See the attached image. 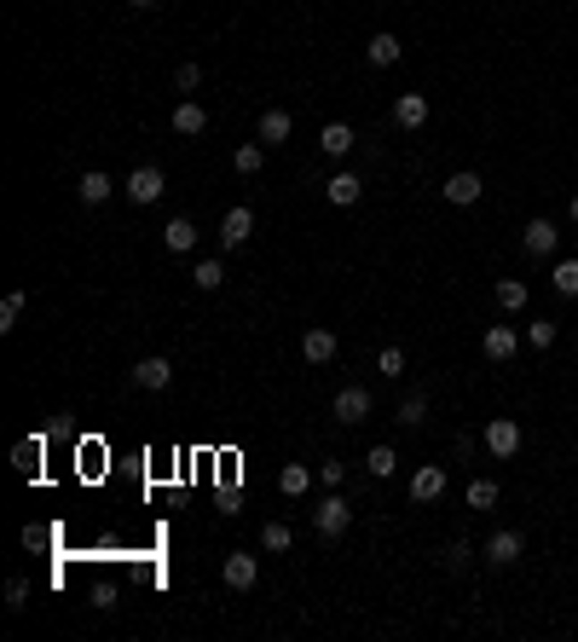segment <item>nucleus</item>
Segmentation results:
<instances>
[{"label": "nucleus", "instance_id": "4c0bfd02", "mask_svg": "<svg viewBox=\"0 0 578 642\" xmlns=\"http://www.w3.org/2000/svg\"><path fill=\"white\" fill-rule=\"evenodd\" d=\"M197 81H203V70H197V64H180V70H174V88H180V93H191Z\"/></svg>", "mask_w": 578, "mask_h": 642}, {"label": "nucleus", "instance_id": "ddd939ff", "mask_svg": "<svg viewBox=\"0 0 578 642\" xmlns=\"http://www.w3.org/2000/svg\"><path fill=\"white\" fill-rule=\"evenodd\" d=\"M515 348H521V336H515V330H509V325H491V330H486V336H481V353H486V359H491V365H503V359H515Z\"/></svg>", "mask_w": 578, "mask_h": 642}, {"label": "nucleus", "instance_id": "393cba45", "mask_svg": "<svg viewBox=\"0 0 578 642\" xmlns=\"http://www.w3.org/2000/svg\"><path fill=\"white\" fill-rule=\"evenodd\" d=\"M423 417H428V393H423V388H411V393L399 400V423H405V428H416Z\"/></svg>", "mask_w": 578, "mask_h": 642}, {"label": "nucleus", "instance_id": "7ed1b4c3", "mask_svg": "<svg viewBox=\"0 0 578 642\" xmlns=\"http://www.w3.org/2000/svg\"><path fill=\"white\" fill-rule=\"evenodd\" d=\"M220 579H226V590H255V579H261V555L231 550L226 562H220Z\"/></svg>", "mask_w": 578, "mask_h": 642}, {"label": "nucleus", "instance_id": "1a4fd4ad", "mask_svg": "<svg viewBox=\"0 0 578 642\" xmlns=\"http://www.w3.org/2000/svg\"><path fill=\"white\" fill-rule=\"evenodd\" d=\"M249 238H255V208H231L220 220V249H243Z\"/></svg>", "mask_w": 578, "mask_h": 642}, {"label": "nucleus", "instance_id": "c9c22d12", "mask_svg": "<svg viewBox=\"0 0 578 642\" xmlns=\"http://www.w3.org/2000/svg\"><path fill=\"white\" fill-rule=\"evenodd\" d=\"M469 555H474V550L463 545V538H451V545H446V555H440V562H446L451 573H457V567H469Z\"/></svg>", "mask_w": 578, "mask_h": 642}, {"label": "nucleus", "instance_id": "39448f33", "mask_svg": "<svg viewBox=\"0 0 578 642\" xmlns=\"http://www.w3.org/2000/svg\"><path fill=\"white\" fill-rule=\"evenodd\" d=\"M168 382H174V359H163V353H145V359L133 365V388H145V393H163Z\"/></svg>", "mask_w": 578, "mask_h": 642}, {"label": "nucleus", "instance_id": "0eeeda50", "mask_svg": "<svg viewBox=\"0 0 578 642\" xmlns=\"http://www.w3.org/2000/svg\"><path fill=\"white\" fill-rule=\"evenodd\" d=\"M440 191H446V203H457V208H469V203H481V191H486V180L474 174V168H457V174H451L446 185H440Z\"/></svg>", "mask_w": 578, "mask_h": 642}, {"label": "nucleus", "instance_id": "a211bd4d", "mask_svg": "<svg viewBox=\"0 0 578 642\" xmlns=\"http://www.w3.org/2000/svg\"><path fill=\"white\" fill-rule=\"evenodd\" d=\"M289 128H295V122H289V110H261V145H284L289 139Z\"/></svg>", "mask_w": 578, "mask_h": 642}, {"label": "nucleus", "instance_id": "6ab92c4d", "mask_svg": "<svg viewBox=\"0 0 578 642\" xmlns=\"http://www.w3.org/2000/svg\"><path fill=\"white\" fill-rule=\"evenodd\" d=\"M203 128H208V110H203V105H191V98H186V105H174V133L197 139Z\"/></svg>", "mask_w": 578, "mask_h": 642}, {"label": "nucleus", "instance_id": "72a5a7b5", "mask_svg": "<svg viewBox=\"0 0 578 642\" xmlns=\"http://www.w3.org/2000/svg\"><path fill=\"white\" fill-rule=\"evenodd\" d=\"M376 370H382V376H405V353L399 348H382V353H376Z\"/></svg>", "mask_w": 578, "mask_h": 642}, {"label": "nucleus", "instance_id": "e433bc0d", "mask_svg": "<svg viewBox=\"0 0 578 642\" xmlns=\"http://www.w3.org/2000/svg\"><path fill=\"white\" fill-rule=\"evenodd\" d=\"M318 480H324V486L336 492L341 480H348V463H336V458H330V463H318Z\"/></svg>", "mask_w": 578, "mask_h": 642}, {"label": "nucleus", "instance_id": "4be33fe9", "mask_svg": "<svg viewBox=\"0 0 578 642\" xmlns=\"http://www.w3.org/2000/svg\"><path fill=\"white\" fill-rule=\"evenodd\" d=\"M324 191H330V203H336V208H353V203H359V191H364V185H359V174H336V180L324 185Z\"/></svg>", "mask_w": 578, "mask_h": 642}, {"label": "nucleus", "instance_id": "c85d7f7f", "mask_svg": "<svg viewBox=\"0 0 578 642\" xmlns=\"http://www.w3.org/2000/svg\"><path fill=\"white\" fill-rule=\"evenodd\" d=\"M549 283H556V295H567V301H578V261H561V266H556V278H549Z\"/></svg>", "mask_w": 578, "mask_h": 642}, {"label": "nucleus", "instance_id": "aec40b11", "mask_svg": "<svg viewBox=\"0 0 578 642\" xmlns=\"http://www.w3.org/2000/svg\"><path fill=\"white\" fill-rule=\"evenodd\" d=\"M278 492H284V498H301V492H313V469H306V463H284V475H278Z\"/></svg>", "mask_w": 578, "mask_h": 642}, {"label": "nucleus", "instance_id": "dca6fc26", "mask_svg": "<svg viewBox=\"0 0 578 642\" xmlns=\"http://www.w3.org/2000/svg\"><path fill=\"white\" fill-rule=\"evenodd\" d=\"M399 53H405V41L393 30H382V35H371V46H364V58H371L376 70H388V64H399Z\"/></svg>", "mask_w": 578, "mask_h": 642}, {"label": "nucleus", "instance_id": "473e14b6", "mask_svg": "<svg viewBox=\"0 0 578 642\" xmlns=\"http://www.w3.org/2000/svg\"><path fill=\"white\" fill-rule=\"evenodd\" d=\"M6 608H12V613L29 608V579H6Z\"/></svg>", "mask_w": 578, "mask_h": 642}, {"label": "nucleus", "instance_id": "bb28decb", "mask_svg": "<svg viewBox=\"0 0 578 642\" xmlns=\"http://www.w3.org/2000/svg\"><path fill=\"white\" fill-rule=\"evenodd\" d=\"M191 283H197V290H220V283H226V266H220V261H197L191 266Z\"/></svg>", "mask_w": 578, "mask_h": 642}, {"label": "nucleus", "instance_id": "9b49d317", "mask_svg": "<svg viewBox=\"0 0 578 642\" xmlns=\"http://www.w3.org/2000/svg\"><path fill=\"white\" fill-rule=\"evenodd\" d=\"M301 359H306V365H330V359H336V330L313 325V330L301 336Z\"/></svg>", "mask_w": 578, "mask_h": 642}, {"label": "nucleus", "instance_id": "9d476101", "mask_svg": "<svg viewBox=\"0 0 578 642\" xmlns=\"http://www.w3.org/2000/svg\"><path fill=\"white\" fill-rule=\"evenodd\" d=\"M163 168H156V163H145V168H133V174H128V197H133V203H156V197H163Z\"/></svg>", "mask_w": 578, "mask_h": 642}, {"label": "nucleus", "instance_id": "c756f323", "mask_svg": "<svg viewBox=\"0 0 578 642\" xmlns=\"http://www.w3.org/2000/svg\"><path fill=\"white\" fill-rule=\"evenodd\" d=\"M12 463H18L23 475H35V469H41V440H18V452H12Z\"/></svg>", "mask_w": 578, "mask_h": 642}, {"label": "nucleus", "instance_id": "f3484780", "mask_svg": "<svg viewBox=\"0 0 578 642\" xmlns=\"http://www.w3.org/2000/svg\"><path fill=\"white\" fill-rule=\"evenodd\" d=\"M318 145H324V156H348L353 145H359V133H353L348 122H330V128L318 133Z\"/></svg>", "mask_w": 578, "mask_h": 642}, {"label": "nucleus", "instance_id": "412c9836", "mask_svg": "<svg viewBox=\"0 0 578 642\" xmlns=\"http://www.w3.org/2000/svg\"><path fill=\"white\" fill-rule=\"evenodd\" d=\"M76 191H81V203H110V191H116V180H110V174H98V168H88Z\"/></svg>", "mask_w": 578, "mask_h": 642}, {"label": "nucleus", "instance_id": "b1692460", "mask_svg": "<svg viewBox=\"0 0 578 642\" xmlns=\"http://www.w3.org/2000/svg\"><path fill=\"white\" fill-rule=\"evenodd\" d=\"M498 307L503 313H521L526 307V283L521 278H498Z\"/></svg>", "mask_w": 578, "mask_h": 642}, {"label": "nucleus", "instance_id": "f704fd0d", "mask_svg": "<svg viewBox=\"0 0 578 642\" xmlns=\"http://www.w3.org/2000/svg\"><path fill=\"white\" fill-rule=\"evenodd\" d=\"M526 342H532V348L544 353L549 342H556V325H549V318H538V325H526Z\"/></svg>", "mask_w": 578, "mask_h": 642}, {"label": "nucleus", "instance_id": "ea45409f", "mask_svg": "<svg viewBox=\"0 0 578 642\" xmlns=\"http://www.w3.org/2000/svg\"><path fill=\"white\" fill-rule=\"evenodd\" d=\"M128 6H139V12H151V6H156V0H128Z\"/></svg>", "mask_w": 578, "mask_h": 642}, {"label": "nucleus", "instance_id": "2eb2a0df", "mask_svg": "<svg viewBox=\"0 0 578 642\" xmlns=\"http://www.w3.org/2000/svg\"><path fill=\"white\" fill-rule=\"evenodd\" d=\"M428 122V98L423 93H399L393 98V128H423Z\"/></svg>", "mask_w": 578, "mask_h": 642}, {"label": "nucleus", "instance_id": "a878e982", "mask_svg": "<svg viewBox=\"0 0 578 642\" xmlns=\"http://www.w3.org/2000/svg\"><path fill=\"white\" fill-rule=\"evenodd\" d=\"M289 545H295V533H289V527H284V521H266V527H261V550H272V555H284Z\"/></svg>", "mask_w": 578, "mask_h": 642}, {"label": "nucleus", "instance_id": "2f4dec72", "mask_svg": "<svg viewBox=\"0 0 578 642\" xmlns=\"http://www.w3.org/2000/svg\"><path fill=\"white\" fill-rule=\"evenodd\" d=\"M231 163H238V174H261V163H266V145H243V151L231 156Z\"/></svg>", "mask_w": 578, "mask_h": 642}, {"label": "nucleus", "instance_id": "5701e85b", "mask_svg": "<svg viewBox=\"0 0 578 642\" xmlns=\"http://www.w3.org/2000/svg\"><path fill=\"white\" fill-rule=\"evenodd\" d=\"M393 469H399V452L393 446H371V458H364V475H376V480H388Z\"/></svg>", "mask_w": 578, "mask_h": 642}, {"label": "nucleus", "instance_id": "423d86ee", "mask_svg": "<svg viewBox=\"0 0 578 642\" xmlns=\"http://www.w3.org/2000/svg\"><path fill=\"white\" fill-rule=\"evenodd\" d=\"M521 249L532 255V261L556 255V249H561V232H556V220H526V232H521Z\"/></svg>", "mask_w": 578, "mask_h": 642}, {"label": "nucleus", "instance_id": "cd10ccee", "mask_svg": "<svg viewBox=\"0 0 578 642\" xmlns=\"http://www.w3.org/2000/svg\"><path fill=\"white\" fill-rule=\"evenodd\" d=\"M23 307H29V295L23 290H12L6 301H0V330H18V318H23Z\"/></svg>", "mask_w": 578, "mask_h": 642}, {"label": "nucleus", "instance_id": "6e6552de", "mask_svg": "<svg viewBox=\"0 0 578 642\" xmlns=\"http://www.w3.org/2000/svg\"><path fill=\"white\" fill-rule=\"evenodd\" d=\"M521 550H526V538L509 533V527H498V533L486 538V562L491 567H515V562H521Z\"/></svg>", "mask_w": 578, "mask_h": 642}, {"label": "nucleus", "instance_id": "58836bf2", "mask_svg": "<svg viewBox=\"0 0 578 642\" xmlns=\"http://www.w3.org/2000/svg\"><path fill=\"white\" fill-rule=\"evenodd\" d=\"M567 215H573V226H578V191H573V203H567Z\"/></svg>", "mask_w": 578, "mask_h": 642}, {"label": "nucleus", "instance_id": "f03ea898", "mask_svg": "<svg viewBox=\"0 0 578 642\" xmlns=\"http://www.w3.org/2000/svg\"><path fill=\"white\" fill-rule=\"evenodd\" d=\"M481 446L491 452V458H515V452H521V423H515V417H491L486 423V435H481Z\"/></svg>", "mask_w": 578, "mask_h": 642}, {"label": "nucleus", "instance_id": "f257e3e1", "mask_svg": "<svg viewBox=\"0 0 578 642\" xmlns=\"http://www.w3.org/2000/svg\"><path fill=\"white\" fill-rule=\"evenodd\" d=\"M348 527H353V503L341 498V492L318 498V510H313V533H318V538H341Z\"/></svg>", "mask_w": 578, "mask_h": 642}, {"label": "nucleus", "instance_id": "4468645a", "mask_svg": "<svg viewBox=\"0 0 578 642\" xmlns=\"http://www.w3.org/2000/svg\"><path fill=\"white\" fill-rule=\"evenodd\" d=\"M163 249H168V255H191V249H197V226H191L186 215H174V220L163 226Z\"/></svg>", "mask_w": 578, "mask_h": 642}, {"label": "nucleus", "instance_id": "7c9ffc66", "mask_svg": "<svg viewBox=\"0 0 578 642\" xmlns=\"http://www.w3.org/2000/svg\"><path fill=\"white\" fill-rule=\"evenodd\" d=\"M498 503V480H469V510H491Z\"/></svg>", "mask_w": 578, "mask_h": 642}, {"label": "nucleus", "instance_id": "f8f14e48", "mask_svg": "<svg viewBox=\"0 0 578 642\" xmlns=\"http://www.w3.org/2000/svg\"><path fill=\"white\" fill-rule=\"evenodd\" d=\"M411 498H416V503L446 498V469H440V463H423V469L411 475Z\"/></svg>", "mask_w": 578, "mask_h": 642}, {"label": "nucleus", "instance_id": "20e7f679", "mask_svg": "<svg viewBox=\"0 0 578 642\" xmlns=\"http://www.w3.org/2000/svg\"><path fill=\"white\" fill-rule=\"evenodd\" d=\"M330 411H336V423H364V417H371V388H359V382H348V388H336V400H330Z\"/></svg>", "mask_w": 578, "mask_h": 642}]
</instances>
